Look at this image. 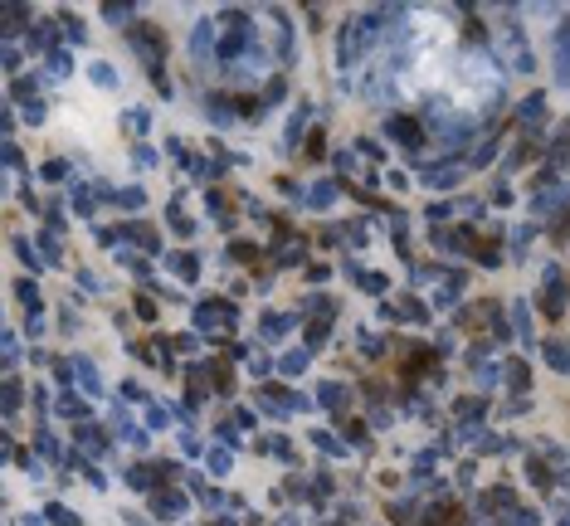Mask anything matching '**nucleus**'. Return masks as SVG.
Returning a JSON list of instances; mask_svg holds the SVG:
<instances>
[{"instance_id":"nucleus-1","label":"nucleus","mask_w":570,"mask_h":526,"mask_svg":"<svg viewBox=\"0 0 570 526\" xmlns=\"http://www.w3.org/2000/svg\"><path fill=\"white\" fill-rule=\"evenodd\" d=\"M556 69H560V78L570 83V25L560 30V54H556Z\"/></svg>"},{"instance_id":"nucleus-5","label":"nucleus","mask_w":570,"mask_h":526,"mask_svg":"<svg viewBox=\"0 0 570 526\" xmlns=\"http://www.w3.org/2000/svg\"><path fill=\"white\" fill-rule=\"evenodd\" d=\"M127 10H132V5H108V20H117V25H127V20H132Z\"/></svg>"},{"instance_id":"nucleus-6","label":"nucleus","mask_w":570,"mask_h":526,"mask_svg":"<svg viewBox=\"0 0 570 526\" xmlns=\"http://www.w3.org/2000/svg\"><path fill=\"white\" fill-rule=\"evenodd\" d=\"M78 439H83V448H88V453H98V448H102V439H98V434H93V429H83V434H78Z\"/></svg>"},{"instance_id":"nucleus-2","label":"nucleus","mask_w":570,"mask_h":526,"mask_svg":"<svg viewBox=\"0 0 570 526\" xmlns=\"http://www.w3.org/2000/svg\"><path fill=\"white\" fill-rule=\"evenodd\" d=\"M302 365H307V356H302V351H293V356H283V371H288V376H297V371H302Z\"/></svg>"},{"instance_id":"nucleus-4","label":"nucleus","mask_w":570,"mask_h":526,"mask_svg":"<svg viewBox=\"0 0 570 526\" xmlns=\"http://www.w3.org/2000/svg\"><path fill=\"white\" fill-rule=\"evenodd\" d=\"M390 132H395L400 141H414V122H390Z\"/></svg>"},{"instance_id":"nucleus-3","label":"nucleus","mask_w":570,"mask_h":526,"mask_svg":"<svg viewBox=\"0 0 570 526\" xmlns=\"http://www.w3.org/2000/svg\"><path fill=\"white\" fill-rule=\"evenodd\" d=\"M93 78H98V83H113V88H117V73H113L108 64H93Z\"/></svg>"}]
</instances>
